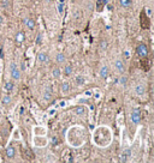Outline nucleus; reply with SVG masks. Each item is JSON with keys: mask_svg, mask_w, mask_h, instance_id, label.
Masks as SVG:
<instances>
[{"mask_svg": "<svg viewBox=\"0 0 154 163\" xmlns=\"http://www.w3.org/2000/svg\"><path fill=\"white\" fill-rule=\"evenodd\" d=\"M87 132L82 126H72L66 133V140L72 147H81L86 143Z\"/></svg>", "mask_w": 154, "mask_h": 163, "instance_id": "obj_1", "label": "nucleus"}, {"mask_svg": "<svg viewBox=\"0 0 154 163\" xmlns=\"http://www.w3.org/2000/svg\"><path fill=\"white\" fill-rule=\"evenodd\" d=\"M93 142L99 147H106L112 142V132L107 126H99L93 132Z\"/></svg>", "mask_w": 154, "mask_h": 163, "instance_id": "obj_2", "label": "nucleus"}, {"mask_svg": "<svg viewBox=\"0 0 154 163\" xmlns=\"http://www.w3.org/2000/svg\"><path fill=\"white\" fill-rule=\"evenodd\" d=\"M10 74H11V78L14 80H19L22 77V71L15 62H11L10 64Z\"/></svg>", "mask_w": 154, "mask_h": 163, "instance_id": "obj_3", "label": "nucleus"}, {"mask_svg": "<svg viewBox=\"0 0 154 163\" xmlns=\"http://www.w3.org/2000/svg\"><path fill=\"white\" fill-rule=\"evenodd\" d=\"M33 143L36 147H45L48 144V139L46 138V135H34Z\"/></svg>", "mask_w": 154, "mask_h": 163, "instance_id": "obj_4", "label": "nucleus"}, {"mask_svg": "<svg viewBox=\"0 0 154 163\" xmlns=\"http://www.w3.org/2000/svg\"><path fill=\"white\" fill-rule=\"evenodd\" d=\"M130 120L134 125H138L141 121V111L138 108H134L130 113Z\"/></svg>", "mask_w": 154, "mask_h": 163, "instance_id": "obj_5", "label": "nucleus"}, {"mask_svg": "<svg viewBox=\"0 0 154 163\" xmlns=\"http://www.w3.org/2000/svg\"><path fill=\"white\" fill-rule=\"evenodd\" d=\"M136 53L141 58H147V55H148V47H147V44H145V43L138 44L137 48H136Z\"/></svg>", "mask_w": 154, "mask_h": 163, "instance_id": "obj_6", "label": "nucleus"}, {"mask_svg": "<svg viewBox=\"0 0 154 163\" xmlns=\"http://www.w3.org/2000/svg\"><path fill=\"white\" fill-rule=\"evenodd\" d=\"M72 111L75 113L77 116H83V115H86V113H87V107L84 104H77L72 109Z\"/></svg>", "mask_w": 154, "mask_h": 163, "instance_id": "obj_7", "label": "nucleus"}, {"mask_svg": "<svg viewBox=\"0 0 154 163\" xmlns=\"http://www.w3.org/2000/svg\"><path fill=\"white\" fill-rule=\"evenodd\" d=\"M5 155H6V157H7L9 159H14V158L16 157V147L12 145V144L7 145V147H6V150H5Z\"/></svg>", "mask_w": 154, "mask_h": 163, "instance_id": "obj_8", "label": "nucleus"}, {"mask_svg": "<svg viewBox=\"0 0 154 163\" xmlns=\"http://www.w3.org/2000/svg\"><path fill=\"white\" fill-rule=\"evenodd\" d=\"M134 90H135V94H136L137 96H143V95L146 94V86H145L143 84L138 83V84L135 85Z\"/></svg>", "mask_w": 154, "mask_h": 163, "instance_id": "obj_9", "label": "nucleus"}, {"mask_svg": "<svg viewBox=\"0 0 154 163\" xmlns=\"http://www.w3.org/2000/svg\"><path fill=\"white\" fill-rule=\"evenodd\" d=\"M23 22H24V25L27 27V29H29V30H34L35 27H36V23H35V20L33 18L27 17V18H24Z\"/></svg>", "mask_w": 154, "mask_h": 163, "instance_id": "obj_10", "label": "nucleus"}, {"mask_svg": "<svg viewBox=\"0 0 154 163\" xmlns=\"http://www.w3.org/2000/svg\"><path fill=\"white\" fill-rule=\"evenodd\" d=\"M108 73H110V68L107 65H102L100 71H99V76L102 78V79H107L108 77Z\"/></svg>", "mask_w": 154, "mask_h": 163, "instance_id": "obj_11", "label": "nucleus"}, {"mask_svg": "<svg viewBox=\"0 0 154 163\" xmlns=\"http://www.w3.org/2000/svg\"><path fill=\"white\" fill-rule=\"evenodd\" d=\"M60 90H61V94L63 95H68L71 90V86H70V83L69 82H63L61 85H60Z\"/></svg>", "mask_w": 154, "mask_h": 163, "instance_id": "obj_12", "label": "nucleus"}, {"mask_svg": "<svg viewBox=\"0 0 154 163\" xmlns=\"http://www.w3.org/2000/svg\"><path fill=\"white\" fill-rule=\"evenodd\" d=\"M33 133H34V135H46L47 130L42 126H36L33 128Z\"/></svg>", "mask_w": 154, "mask_h": 163, "instance_id": "obj_13", "label": "nucleus"}, {"mask_svg": "<svg viewBox=\"0 0 154 163\" xmlns=\"http://www.w3.org/2000/svg\"><path fill=\"white\" fill-rule=\"evenodd\" d=\"M36 60H37L38 64H45V62L48 61V55L45 52H40L36 56Z\"/></svg>", "mask_w": 154, "mask_h": 163, "instance_id": "obj_14", "label": "nucleus"}, {"mask_svg": "<svg viewBox=\"0 0 154 163\" xmlns=\"http://www.w3.org/2000/svg\"><path fill=\"white\" fill-rule=\"evenodd\" d=\"M114 68H116V71L119 72V73L124 72V64H123V61L120 59H117L114 61Z\"/></svg>", "mask_w": 154, "mask_h": 163, "instance_id": "obj_15", "label": "nucleus"}, {"mask_svg": "<svg viewBox=\"0 0 154 163\" xmlns=\"http://www.w3.org/2000/svg\"><path fill=\"white\" fill-rule=\"evenodd\" d=\"M14 89H15V83L12 82V80H7V82L4 84V90H5L7 94L12 92V91H14Z\"/></svg>", "mask_w": 154, "mask_h": 163, "instance_id": "obj_16", "label": "nucleus"}, {"mask_svg": "<svg viewBox=\"0 0 154 163\" xmlns=\"http://www.w3.org/2000/svg\"><path fill=\"white\" fill-rule=\"evenodd\" d=\"M86 77L84 76H82V74H78V76H76V78H75V83H76V85L77 86H82V85H84L86 84Z\"/></svg>", "mask_w": 154, "mask_h": 163, "instance_id": "obj_17", "label": "nucleus"}, {"mask_svg": "<svg viewBox=\"0 0 154 163\" xmlns=\"http://www.w3.org/2000/svg\"><path fill=\"white\" fill-rule=\"evenodd\" d=\"M72 71H73V68H72V66L70 64L65 65V66H64V70H63L64 76H65V77H70L71 74H72Z\"/></svg>", "mask_w": 154, "mask_h": 163, "instance_id": "obj_18", "label": "nucleus"}, {"mask_svg": "<svg viewBox=\"0 0 154 163\" xmlns=\"http://www.w3.org/2000/svg\"><path fill=\"white\" fill-rule=\"evenodd\" d=\"M56 61H57V64H64V62L66 61L65 54H63V53H57V54H56Z\"/></svg>", "mask_w": 154, "mask_h": 163, "instance_id": "obj_19", "label": "nucleus"}, {"mask_svg": "<svg viewBox=\"0 0 154 163\" xmlns=\"http://www.w3.org/2000/svg\"><path fill=\"white\" fill-rule=\"evenodd\" d=\"M119 5L124 8H128L133 5V0H119Z\"/></svg>", "mask_w": 154, "mask_h": 163, "instance_id": "obj_20", "label": "nucleus"}, {"mask_svg": "<svg viewBox=\"0 0 154 163\" xmlns=\"http://www.w3.org/2000/svg\"><path fill=\"white\" fill-rule=\"evenodd\" d=\"M52 76H53V78H56V79L60 78V77H61V70H60L59 67H54V68L52 70Z\"/></svg>", "mask_w": 154, "mask_h": 163, "instance_id": "obj_21", "label": "nucleus"}, {"mask_svg": "<svg viewBox=\"0 0 154 163\" xmlns=\"http://www.w3.org/2000/svg\"><path fill=\"white\" fill-rule=\"evenodd\" d=\"M11 101H12V97H11V95H10V94H6V95H4V96H3V99H1L3 104L7 106V104H10V103H11Z\"/></svg>", "mask_w": 154, "mask_h": 163, "instance_id": "obj_22", "label": "nucleus"}, {"mask_svg": "<svg viewBox=\"0 0 154 163\" xmlns=\"http://www.w3.org/2000/svg\"><path fill=\"white\" fill-rule=\"evenodd\" d=\"M42 98L45 99V101H51V99H52V92H51L49 89H46L45 90V92L42 95Z\"/></svg>", "mask_w": 154, "mask_h": 163, "instance_id": "obj_23", "label": "nucleus"}, {"mask_svg": "<svg viewBox=\"0 0 154 163\" xmlns=\"http://www.w3.org/2000/svg\"><path fill=\"white\" fill-rule=\"evenodd\" d=\"M15 39H16V42L21 44V43L24 41V34H23V32H17V35H16Z\"/></svg>", "mask_w": 154, "mask_h": 163, "instance_id": "obj_24", "label": "nucleus"}, {"mask_svg": "<svg viewBox=\"0 0 154 163\" xmlns=\"http://www.w3.org/2000/svg\"><path fill=\"white\" fill-rule=\"evenodd\" d=\"M128 159H129V156H128L124 151L120 154V156H119V161L122 162V163H125V162H128Z\"/></svg>", "mask_w": 154, "mask_h": 163, "instance_id": "obj_25", "label": "nucleus"}, {"mask_svg": "<svg viewBox=\"0 0 154 163\" xmlns=\"http://www.w3.org/2000/svg\"><path fill=\"white\" fill-rule=\"evenodd\" d=\"M107 47H108V43H107V41H101L100 42V48H101V51H106L107 49Z\"/></svg>", "mask_w": 154, "mask_h": 163, "instance_id": "obj_26", "label": "nucleus"}, {"mask_svg": "<svg viewBox=\"0 0 154 163\" xmlns=\"http://www.w3.org/2000/svg\"><path fill=\"white\" fill-rule=\"evenodd\" d=\"M35 43H36V44H41V43H42V34H41V32H38V35L36 36Z\"/></svg>", "mask_w": 154, "mask_h": 163, "instance_id": "obj_27", "label": "nucleus"}, {"mask_svg": "<svg viewBox=\"0 0 154 163\" xmlns=\"http://www.w3.org/2000/svg\"><path fill=\"white\" fill-rule=\"evenodd\" d=\"M12 138H14V139H21V132L18 130H15L14 134H12Z\"/></svg>", "mask_w": 154, "mask_h": 163, "instance_id": "obj_28", "label": "nucleus"}, {"mask_svg": "<svg viewBox=\"0 0 154 163\" xmlns=\"http://www.w3.org/2000/svg\"><path fill=\"white\" fill-rule=\"evenodd\" d=\"M57 8H58V12L61 15L63 13V11H64V3L63 1H60V3H58V5H57Z\"/></svg>", "mask_w": 154, "mask_h": 163, "instance_id": "obj_29", "label": "nucleus"}, {"mask_svg": "<svg viewBox=\"0 0 154 163\" xmlns=\"http://www.w3.org/2000/svg\"><path fill=\"white\" fill-rule=\"evenodd\" d=\"M89 101H88V98H80L78 99V104H88Z\"/></svg>", "mask_w": 154, "mask_h": 163, "instance_id": "obj_30", "label": "nucleus"}, {"mask_svg": "<svg viewBox=\"0 0 154 163\" xmlns=\"http://www.w3.org/2000/svg\"><path fill=\"white\" fill-rule=\"evenodd\" d=\"M126 80H128V79H126L125 76H122V77L119 78V83H120L122 85H125V84H126Z\"/></svg>", "mask_w": 154, "mask_h": 163, "instance_id": "obj_31", "label": "nucleus"}, {"mask_svg": "<svg viewBox=\"0 0 154 163\" xmlns=\"http://www.w3.org/2000/svg\"><path fill=\"white\" fill-rule=\"evenodd\" d=\"M65 106H66V102H65V101H61V102L58 104V107H65Z\"/></svg>", "mask_w": 154, "mask_h": 163, "instance_id": "obj_32", "label": "nucleus"}, {"mask_svg": "<svg viewBox=\"0 0 154 163\" xmlns=\"http://www.w3.org/2000/svg\"><path fill=\"white\" fill-rule=\"evenodd\" d=\"M4 22H5V19H4V17L0 15V25H1V24H4Z\"/></svg>", "mask_w": 154, "mask_h": 163, "instance_id": "obj_33", "label": "nucleus"}, {"mask_svg": "<svg viewBox=\"0 0 154 163\" xmlns=\"http://www.w3.org/2000/svg\"><path fill=\"white\" fill-rule=\"evenodd\" d=\"M54 113H56V109L53 108V109H51V110H49V113H48V114H49V115H53Z\"/></svg>", "mask_w": 154, "mask_h": 163, "instance_id": "obj_34", "label": "nucleus"}, {"mask_svg": "<svg viewBox=\"0 0 154 163\" xmlns=\"http://www.w3.org/2000/svg\"><path fill=\"white\" fill-rule=\"evenodd\" d=\"M19 109H21V110H19V114H21V115H23V114H24V108H23V107H21Z\"/></svg>", "mask_w": 154, "mask_h": 163, "instance_id": "obj_35", "label": "nucleus"}, {"mask_svg": "<svg viewBox=\"0 0 154 163\" xmlns=\"http://www.w3.org/2000/svg\"><path fill=\"white\" fill-rule=\"evenodd\" d=\"M124 56L128 59V58H129L130 56V54H129V52H124Z\"/></svg>", "mask_w": 154, "mask_h": 163, "instance_id": "obj_36", "label": "nucleus"}, {"mask_svg": "<svg viewBox=\"0 0 154 163\" xmlns=\"http://www.w3.org/2000/svg\"><path fill=\"white\" fill-rule=\"evenodd\" d=\"M25 70V65H24V62H22V67H21V71H24Z\"/></svg>", "mask_w": 154, "mask_h": 163, "instance_id": "obj_37", "label": "nucleus"}, {"mask_svg": "<svg viewBox=\"0 0 154 163\" xmlns=\"http://www.w3.org/2000/svg\"><path fill=\"white\" fill-rule=\"evenodd\" d=\"M86 96H92V91H87L86 92Z\"/></svg>", "mask_w": 154, "mask_h": 163, "instance_id": "obj_38", "label": "nucleus"}, {"mask_svg": "<svg viewBox=\"0 0 154 163\" xmlns=\"http://www.w3.org/2000/svg\"><path fill=\"white\" fill-rule=\"evenodd\" d=\"M94 97L95 98H100V94H94Z\"/></svg>", "mask_w": 154, "mask_h": 163, "instance_id": "obj_39", "label": "nucleus"}, {"mask_svg": "<svg viewBox=\"0 0 154 163\" xmlns=\"http://www.w3.org/2000/svg\"><path fill=\"white\" fill-rule=\"evenodd\" d=\"M147 1H149V3H152V1H153V0H147Z\"/></svg>", "mask_w": 154, "mask_h": 163, "instance_id": "obj_40", "label": "nucleus"}, {"mask_svg": "<svg viewBox=\"0 0 154 163\" xmlns=\"http://www.w3.org/2000/svg\"><path fill=\"white\" fill-rule=\"evenodd\" d=\"M0 119H1V114H0Z\"/></svg>", "mask_w": 154, "mask_h": 163, "instance_id": "obj_41", "label": "nucleus"}]
</instances>
